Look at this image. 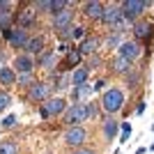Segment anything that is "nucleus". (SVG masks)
Here are the masks:
<instances>
[{"mask_svg": "<svg viewBox=\"0 0 154 154\" xmlns=\"http://www.w3.org/2000/svg\"><path fill=\"white\" fill-rule=\"evenodd\" d=\"M88 140V131L83 127H69L67 129V134H64V143L69 145V147H83V143Z\"/></svg>", "mask_w": 154, "mask_h": 154, "instance_id": "423d86ee", "label": "nucleus"}, {"mask_svg": "<svg viewBox=\"0 0 154 154\" xmlns=\"http://www.w3.org/2000/svg\"><path fill=\"white\" fill-rule=\"evenodd\" d=\"M60 37H62V39H74V26H69L67 30H62V32H60Z\"/></svg>", "mask_w": 154, "mask_h": 154, "instance_id": "c9c22d12", "label": "nucleus"}, {"mask_svg": "<svg viewBox=\"0 0 154 154\" xmlns=\"http://www.w3.org/2000/svg\"><path fill=\"white\" fill-rule=\"evenodd\" d=\"M74 154H97L92 147H78V149H74Z\"/></svg>", "mask_w": 154, "mask_h": 154, "instance_id": "4c0bfd02", "label": "nucleus"}, {"mask_svg": "<svg viewBox=\"0 0 154 154\" xmlns=\"http://www.w3.org/2000/svg\"><path fill=\"white\" fill-rule=\"evenodd\" d=\"M99 64H101V55H90V62H88V69H97V67H99Z\"/></svg>", "mask_w": 154, "mask_h": 154, "instance_id": "473e14b6", "label": "nucleus"}, {"mask_svg": "<svg viewBox=\"0 0 154 154\" xmlns=\"http://www.w3.org/2000/svg\"><path fill=\"white\" fill-rule=\"evenodd\" d=\"M85 108H88V120H97V115H99V108H97V103L90 101L85 103Z\"/></svg>", "mask_w": 154, "mask_h": 154, "instance_id": "7c9ffc66", "label": "nucleus"}, {"mask_svg": "<svg viewBox=\"0 0 154 154\" xmlns=\"http://www.w3.org/2000/svg\"><path fill=\"white\" fill-rule=\"evenodd\" d=\"M35 9L37 12H53V0H39V2H35Z\"/></svg>", "mask_w": 154, "mask_h": 154, "instance_id": "c85d7f7f", "label": "nucleus"}, {"mask_svg": "<svg viewBox=\"0 0 154 154\" xmlns=\"http://www.w3.org/2000/svg\"><path fill=\"white\" fill-rule=\"evenodd\" d=\"M51 97V85L44 83V81H35V83L28 88V101H35V103H44L46 99Z\"/></svg>", "mask_w": 154, "mask_h": 154, "instance_id": "39448f33", "label": "nucleus"}, {"mask_svg": "<svg viewBox=\"0 0 154 154\" xmlns=\"http://www.w3.org/2000/svg\"><path fill=\"white\" fill-rule=\"evenodd\" d=\"M7 39H9V46H14V48H26L28 44V32L23 30V28H12L9 32H5Z\"/></svg>", "mask_w": 154, "mask_h": 154, "instance_id": "6e6552de", "label": "nucleus"}, {"mask_svg": "<svg viewBox=\"0 0 154 154\" xmlns=\"http://www.w3.org/2000/svg\"><path fill=\"white\" fill-rule=\"evenodd\" d=\"M81 58H83V55L78 53V48H71V51L67 53V60H64L62 64L67 67V69H71V71H74V69H76V64L81 62Z\"/></svg>", "mask_w": 154, "mask_h": 154, "instance_id": "4be33fe9", "label": "nucleus"}, {"mask_svg": "<svg viewBox=\"0 0 154 154\" xmlns=\"http://www.w3.org/2000/svg\"><path fill=\"white\" fill-rule=\"evenodd\" d=\"M0 154H21L19 152V145L12 140H5V143H0Z\"/></svg>", "mask_w": 154, "mask_h": 154, "instance_id": "393cba45", "label": "nucleus"}, {"mask_svg": "<svg viewBox=\"0 0 154 154\" xmlns=\"http://www.w3.org/2000/svg\"><path fill=\"white\" fill-rule=\"evenodd\" d=\"M134 35H136V42L140 44V42H145V39L152 35V23H147V21H138L134 26Z\"/></svg>", "mask_w": 154, "mask_h": 154, "instance_id": "dca6fc26", "label": "nucleus"}, {"mask_svg": "<svg viewBox=\"0 0 154 154\" xmlns=\"http://www.w3.org/2000/svg\"><path fill=\"white\" fill-rule=\"evenodd\" d=\"M106 88V81H97V85H94V90H103Z\"/></svg>", "mask_w": 154, "mask_h": 154, "instance_id": "58836bf2", "label": "nucleus"}, {"mask_svg": "<svg viewBox=\"0 0 154 154\" xmlns=\"http://www.w3.org/2000/svg\"><path fill=\"white\" fill-rule=\"evenodd\" d=\"M149 7L147 0H124V2H120V9H122V16L127 21H131L134 23L138 16H140L145 9Z\"/></svg>", "mask_w": 154, "mask_h": 154, "instance_id": "f03ea898", "label": "nucleus"}, {"mask_svg": "<svg viewBox=\"0 0 154 154\" xmlns=\"http://www.w3.org/2000/svg\"><path fill=\"white\" fill-rule=\"evenodd\" d=\"M143 110H145V103H138V106H136V113H138V115H143Z\"/></svg>", "mask_w": 154, "mask_h": 154, "instance_id": "ea45409f", "label": "nucleus"}, {"mask_svg": "<svg viewBox=\"0 0 154 154\" xmlns=\"http://www.w3.org/2000/svg\"><path fill=\"white\" fill-rule=\"evenodd\" d=\"M35 16H37V9H35V5L32 7H26V9H19V16H16V21H19V28H30L32 23H35Z\"/></svg>", "mask_w": 154, "mask_h": 154, "instance_id": "f8f14e48", "label": "nucleus"}, {"mask_svg": "<svg viewBox=\"0 0 154 154\" xmlns=\"http://www.w3.org/2000/svg\"><path fill=\"white\" fill-rule=\"evenodd\" d=\"M101 108L103 113H108V115H115L117 110L124 108V92L120 88H110V90L103 92L101 97Z\"/></svg>", "mask_w": 154, "mask_h": 154, "instance_id": "f257e3e1", "label": "nucleus"}, {"mask_svg": "<svg viewBox=\"0 0 154 154\" xmlns=\"http://www.w3.org/2000/svg\"><path fill=\"white\" fill-rule=\"evenodd\" d=\"M103 44L108 46V48H117V46L122 44V39H120V35H115V32H113V35H108V37L103 39Z\"/></svg>", "mask_w": 154, "mask_h": 154, "instance_id": "cd10ccee", "label": "nucleus"}, {"mask_svg": "<svg viewBox=\"0 0 154 154\" xmlns=\"http://www.w3.org/2000/svg\"><path fill=\"white\" fill-rule=\"evenodd\" d=\"M88 120V108H85V103H71L69 108L64 110V124H69V127H78L81 122Z\"/></svg>", "mask_w": 154, "mask_h": 154, "instance_id": "20e7f679", "label": "nucleus"}, {"mask_svg": "<svg viewBox=\"0 0 154 154\" xmlns=\"http://www.w3.org/2000/svg\"><path fill=\"white\" fill-rule=\"evenodd\" d=\"M99 44H101L99 37H85L83 42H81V46H78V53H81V55H94Z\"/></svg>", "mask_w": 154, "mask_h": 154, "instance_id": "4468645a", "label": "nucleus"}, {"mask_svg": "<svg viewBox=\"0 0 154 154\" xmlns=\"http://www.w3.org/2000/svg\"><path fill=\"white\" fill-rule=\"evenodd\" d=\"M110 67H113V71L115 74H129V71L134 69V64H131V60H127V58H120L117 55L113 62H110Z\"/></svg>", "mask_w": 154, "mask_h": 154, "instance_id": "aec40b11", "label": "nucleus"}, {"mask_svg": "<svg viewBox=\"0 0 154 154\" xmlns=\"http://www.w3.org/2000/svg\"><path fill=\"white\" fill-rule=\"evenodd\" d=\"M0 83L2 85H16V71L12 67H0Z\"/></svg>", "mask_w": 154, "mask_h": 154, "instance_id": "412c9836", "label": "nucleus"}, {"mask_svg": "<svg viewBox=\"0 0 154 154\" xmlns=\"http://www.w3.org/2000/svg\"><path fill=\"white\" fill-rule=\"evenodd\" d=\"M117 51H120V58H127V60H134L138 58L143 53V46L136 42V39H129V42H122V44L117 46Z\"/></svg>", "mask_w": 154, "mask_h": 154, "instance_id": "0eeeda50", "label": "nucleus"}, {"mask_svg": "<svg viewBox=\"0 0 154 154\" xmlns=\"http://www.w3.org/2000/svg\"><path fill=\"white\" fill-rule=\"evenodd\" d=\"M103 2H99V0H92V2H85L83 5V14L88 16V19L92 21H101V14H103Z\"/></svg>", "mask_w": 154, "mask_h": 154, "instance_id": "9d476101", "label": "nucleus"}, {"mask_svg": "<svg viewBox=\"0 0 154 154\" xmlns=\"http://www.w3.org/2000/svg\"><path fill=\"white\" fill-rule=\"evenodd\" d=\"M37 64H39V67H44V69H55V64H58V55H55V51H44L42 55H39Z\"/></svg>", "mask_w": 154, "mask_h": 154, "instance_id": "6ab92c4d", "label": "nucleus"}, {"mask_svg": "<svg viewBox=\"0 0 154 154\" xmlns=\"http://www.w3.org/2000/svg\"><path fill=\"white\" fill-rule=\"evenodd\" d=\"M145 152H147L145 147H138V152H136V154H145Z\"/></svg>", "mask_w": 154, "mask_h": 154, "instance_id": "79ce46f5", "label": "nucleus"}, {"mask_svg": "<svg viewBox=\"0 0 154 154\" xmlns=\"http://www.w3.org/2000/svg\"><path fill=\"white\" fill-rule=\"evenodd\" d=\"M69 26H74V12L71 9H62V12L55 14V19H53V30H67Z\"/></svg>", "mask_w": 154, "mask_h": 154, "instance_id": "1a4fd4ad", "label": "nucleus"}, {"mask_svg": "<svg viewBox=\"0 0 154 154\" xmlns=\"http://www.w3.org/2000/svg\"><path fill=\"white\" fill-rule=\"evenodd\" d=\"M16 83H19V85H32L35 81L30 78V74H19V78H16Z\"/></svg>", "mask_w": 154, "mask_h": 154, "instance_id": "2f4dec72", "label": "nucleus"}, {"mask_svg": "<svg viewBox=\"0 0 154 154\" xmlns=\"http://www.w3.org/2000/svg\"><path fill=\"white\" fill-rule=\"evenodd\" d=\"M9 101H12L9 94H7V92H0V110H5L7 106H9Z\"/></svg>", "mask_w": 154, "mask_h": 154, "instance_id": "72a5a7b5", "label": "nucleus"}, {"mask_svg": "<svg viewBox=\"0 0 154 154\" xmlns=\"http://www.w3.org/2000/svg\"><path fill=\"white\" fill-rule=\"evenodd\" d=\"M14 124H16V115H7L5 120H2V127H5V129L14 127Z\"/></svg>", "mask_w": 154, "mask_h": 154, "instance_id": "f704fd0d", "label": "nucleus"}, {"mask_svg": "<svg viewBox=\"0 0 154 154\" xmlns=\"http://www.w3.org/2000/svg\"><path fill=\"white\" fill-rule=\"evenodd\" d=\"M120 129H122V134H120V143H127L129 136H131V124H129V122H122V124H120Z\"/></svg>", "mask_w": 154, "mask_h": 154, "instance_id": "c756f323", "label": "nucleus"}, {"mask_svg": "<svg viewBox=\"0 0 154 154\" xmlns=\"http://www.w3.org/2000/svg\"><path fill=\"white\" fill-rule=\"evenodd\" d=\"M85 37V30L81 26H74V39H83Z\"/></svg>", "mask_w": 154, "mask_h": 154, "instance_id": "e433bc0d", "label": "nucleus"}, {"mask_svg": "<svg viewBox=\"0 0 154 154\" xmlns=\"http://www.w3.org/2000/svg\"><path fill=\"white\" fill-rule=\"evenodd\" d=\"M140 71H134V69H131V71H129V74H127V85H129V88H138V83H140Z\"/></svg>", "mask_w": 154, "mask_h": 154, "instance_id": "bb28decb", "label": "nucleus"}, {"mask_svg": "<svg viewBox=\"0 0 154 154\" xmlns=\"http://www.w3.org/2000/svg\"><path fill=\"white\" fill-rule=\"evenodd\" d=\"M122 16V9H120V5H106L103 7V14H101V23H106V26H113L117 19Z\"/></svg>", "mask_w": 154, "mask_h": 154, "instance_id": "ddd939ff", "label": "nucleus"}, {"mask_svg": "<svg viewBox=\"0 0 154 154\" xmlns=\"http://www.w3.org/2000/svg\"><path fill=\"white\" fill-rule=\"evenodd\" d=\"M5 60H7V55H5V51H2V48H0V64L5 62Z\"/></svg>", "mask_w": 154, "mask_h": 154, "instance_id": "a19ab883", "label": "nucleus"}, {"mask_svg": "<svg viewBox=\"0 0 154 154\" xmlns=\"http://www.w3.org/2000/svg\"><path fill=\"white\" fill-rule=\"evenodd\" d=\"M92 90H94V88H90L88 83L81 85V88H74V103H78V99H81V97H90Z\"/></svg>", "mask_w": 154, "mask_h": 154, "instance_id": "b1692460", "label": "nucleus"}, {"mask_svg": "<svg viewBox=\"0 0 154 154\" xmlns=\"http://www.w3.org/2000/svg\"><path fill=\"white\" fill-rule=\"evenodd\" d=\"M129 28H131V21H127L124 16H120V19H117L115 23L110 26V30L115 32V35H122V32H124V30H129Z\"/></svg>", "mask_w": 154, "mask_h": 154, "instance_id": "5701e85b", "label": "nucleus"}, {"mask_svg": "<svg viewBox=\"0 0 154 154\" xmlns=\"http://www.w3.org/2000/svg\"><path fill=\"white\" fill-rule=\"evenodd\" d=\"M117 131H120V122H117L115 117H106V120H103V138H106V140H110V138H115L117 136Z\"/></svg>", "mask_w": 154, "mask_h": 154, "instance_id": "f3484780", "label": "nucleus"}, {"mask_svg": "<svg viewBox=\"0 0 154 154\" xmlns=\"http://www.w3.org/2000/svg\"><path fill=\"white\" fill-rule=\"evenodd\" d=\"M32 69H35L32 55H16V58H14V71H16V74H30Z\"/></svg>", "mask_w": 154, "mask_h": 154, "instance_id": "9b49d317", "label": "nucleus"}, {"mask_svg": "<svg viewBox=\"0 0 154 154\" xmlns=\"http://www.w3.org/2000/svg\"><path fill=\"white\" fill-rule=\"evenodd\" d=\"M64 110H67V101H64L62 97H48V99L42 103L39 113H42L44 120H48V117H55V115H60V113H64Z\"/></svg>", "mask_w": 154, "mask_h": 154, "instance_id": "7ed1b4c3", "label": "nucleus"}, {"mask_svg": "<svg viewBox=\"0 0 154 154\" xmlns=\"http://www.w3.org/2000/svg\"><path fill=\"white\" fill-rule=\"evenodd\" d=\"M0 30H12V12H0Z\"/></svg>", "mask_w": 154, "mask_h": 154, "instance_id": "a878e982", "label": "nucleus"}, {"mask_svg": "<svg viewBox=\"0 0 154 154\" xmlns=\"http://www.w3.org/2000/svg\"><path fill=\"white\" fill-rule=\"evenodd\" d=\"M26 51H28V55H35V53H44V37L42 35H37V37H30L28 39V44H26Z\"/></svg>", "mask_w": 154, "mask_h": 154, "instance_id": "a211bd4d", "label": "nucleus"}, {"mask_svg": "<svg viewBox=\"0 0 154 154\" xmlns=\"http://www.w3.org/2000/svg\"><path fill=\"white\" fill-rule=\"evenodd\" d=\"M88 76H90V69H88V67H76V69L71 71L69 81L74 83V88H81V85L88 83Z\"/></svg>", "mask_w": 154, "mask_h": 154, "instance_id": "2eb2a0df", "label": "nucleus"}]
</instances>
